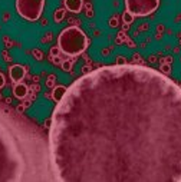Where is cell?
<instances>
[{
    "instance_id": "obj_8",
    "label": "cell",
    "mask_w": 181,
    "mask_h": 182,
    "mask_svg": "<svg viewBox=\"0 0 181 182\" xmlns=\"http://www.w3.org/2000/svg\"><path fill=\"white\" fill-rule=\"evenodd\" d=\"M27 92H29V89H27V86L25 83H20V82L15 83L13 93H15V96H16L17 99H25L27 96Z\"/></svg>"
},
{
    "instance_id": "obj_19",
    "label": "cell",
    "mask_w": 181,
    "mask_h": 182,
    "mask_svg": "<svg viewBox=\"0 0 181 182\" xmlns=\"http://www.w3.org/2000/svg\"><path fill=\"white\" fill-rule=\"evenodd\" d=\"M4 86V76L0 73V88H3Z\"/></svg>"
},
{
    "instance_id": "obj_6",
    "label": "cell",
    "mask_w": 181,
    "mask_h": 182,
    "mask_svg": "<svg viewBox=\"0 0 181 182\" xmlns=\"http://www.w3.org/2000/svg\"><path fill=\"white\" fill-rule=\"evenodd\" d=\"M9 75H10V80L13 83L22 82V79L26 75V67L22 66V65H13L9 69Z\"/></svg>"
},
{
    "instance_id": "obj_9",
    "label": "cell",
    "mask_w": 181,
    "mask_h": 182,
    "mask_svg": "<svg viewBox=\"0 0 181 182\" xmlns=\"http://www.w3.org/2000/svg\"><path fill=\"white\" fill-rule=\"evenodd\" d=\"M66 90H68V88H66V86H62V85H61V86H55V88H53V90H52V99L58 103L59 100L65 96Z\"/></svg>"
},
{
    "instance_id": "obj_10",
    "label": "cell",
    "mask_w": 181,
    "mask_h": 182,
    "mask_svg": "<svg viewBox=\"0 0 181 182\" xmlns=\"http://www.w3.org/2000/svg\"><path fill=\"white\" fill-rule=\"evenodd\" d=\"M63 16H65V9H58L55 12V15H53V20L55 22H61L63 19Z\"/></svg>"
},
{
    "instance_id": "obj_18",
    "label": "cell",
    "mask_w": 181,
    "mask_h": 182,
    "mask_svg": "<svg viewBox=\"0 0 181 182\" xmlns=\"http://www.w3.org/2000/svg\"><path fill=\"white\" fill-rule=\"evenodd\" d=\"M124 63H127L124 57H118V59H116V65H124Z\"/></svg>"
},
{
    "instance_id": "obj_12",
    "label": "cell",
    "mask_w": 181,
    "mask_h": 182,
    "mask_svg": "<svg viewBox=\"0 0 181 182\" xmlns=\"http://www.w3.org/2000/svg\"><path fill=\"white\" fill-rule=\"evenodd\" d=\"M72 63H73V60H63V62L61 63V66H62V69H63L65 72H69V70L72 69Z\"/></svg>"
},
{
    "instance_id": "obj_16",
    "label": "cell",
    "mask_w": 181,
    "mask_h": 182,
    "mask_svg": "<svg viewBox=\"0 0 181 182\" xmlns=\"http://www.w3.org/2000/svg\"><path fill=\"white\" fill-rule=\"evenodd\" d=\"M116 24H118V20H116L115 17H114V19H111V20H109V26H111V27H115Z\"/></svg>"
},
{
    "instance_id": "obj_14",
    "label": "cell",
    "mask_w": 181,
    "mask_h": 182,
    "mask_svg": "<svg viewBox=\"0 0 181 182\" xmlns=\"http://www.w3.org/2000/svg\"><path fill=\"white\" fill-rule=\"evenodd\" d=\"M46 85H48V88H55V76H49Z\"/></svg>"
},
{
    "instance_id": "obj_15",
    "label": "cell",
    "mask_w": 181,
    "mask_h": 182,
    "mask_svg": "<svg viewBox=\"0 0 181 182\" xmlns=\"http://www.w3.org/2000/svg\"><path fill=\"white\" fill-rule=\"evenodd\" d=\"M33 55L36 56V59H37V60H40V59H42V52H40V50L35 49V50H33Z\"/></svg>"
},
{
    "instance_id": "obj_11",
    "label": "cell",
    "mask_w": 181,
    "mask_h": 182,
    "mask_svg": "<svg viewBox=\"0 0 181 182\" xmlns=\"http://www.w3.org/2000/svg\"><path fill=\"white\" fill-rule=\"evenodd\" d=\"M122 20H124V23H125V24H130V23L134 22V16H132L130 12H127V10H125V12H124V15H122Z\"/></svg>"
},
{
    "instance_id": "obj_2",
    "label": "cell",
    "mask_w": 181,
    "mask_h": 182,
    "mask_svg": "<svg viewBox=\"0 0 181 182\" xmlns=\"http://www.w3.org/2000/svg\"><path fill=\"white\" fill-rule=\"evenodd\" d=\"M19 113L0 108V181H56L49 142Z\"/></svg>"
},
{
    "instance_id": "obj_1",
    "label": "cell",
    "mask_w": 181,
    "mask_h": 182,
    "mask_svg": "<svg viewBox=\"0 0 181 182\" xmlns=\"http://www.w3.org/2000/svg\"><path fill=\"white\" fill-rule=\"evenodd\" d=\"M49 126L61 182H181V88L142 65L85 73Z\"/></svg>"
},
{
    "instance_id": "obj_7",
    "label": "cell",
    "mask_w": 181,
    "mask_h": 182,
    "mask_svg": "<svg viewBox=\"0 0 181 182\" xmlns=\"http://www.w3.org/2000/svg\"><path fill=\"white\" fill-rule=\"evenodd\" d=\"M65 7L72 13H79L83 7V0H65Z\"/></svg>"
},
{
    "instance_id": "obj_17",
    "label": "cell",
    "mask_w": 181,
    "mask_h": 182,
    "mask_svg": "<svg viewBox=\"0 0 181 182\" xmlns=\"http://www.w3.org/2000/svg\"><path fill=\"white\" fill-rule=\"evenodd\" d=\"M170 69H171L170 65H163V66H161V72H165V73H167V72H170Z\"/></svg>"
},
{
    "instance_id": "obj_5",
    "label": "cell",
    "mask_w": 181,
    "mask_h": 182,
    "mask_svg": "<svg viewBox=\"0 0 181 182\" xmlns=\"http://www.w3.org/2000/svg\"><path fill=\"white\" fill-rule=\"evenodd\" d=\"M160 4V0H125L127 12L135 17H144L152 15Z\"/></svg>"
},
{
    "instance_id": "obj_13",
    "label": "cell",
    "mask_w": 181,
    "mask_h": 182,
    "mask_svg": "<svg viewBox=\"0 0 181 182\" xmlns=\"http://www.w3.org/2000/svg\"><path fill=\"white\" fill-rule=\"evenodd\" d=\"M59 52H61V49H59L58 46H53V48L50 49V55H52V57H58Z\"/></svg>"
},
{
    "instance_id": "obj_4",
    "label": "cell",
    "mask_w": 181,
    "mask_h": 182,
    "mask_svg": "<svg viewBox=\"0 0 181 182\" xmlns=\"http://www.w3.org/2000/svg\"><path fill=\"white\" fill-rule=\"evenodd\" d=\"M45 6V0H16V10L23 19L35 22L37 20Z\"/></svg>"
},
{
    "instance_id": "obj_3",
    "label": "cell",
    "mask_w": 181,
    "mask_h": 182,
    "mask_svg": "<svg viewBox=\"0 0 181 182\" xmlns=\"http://www.w3.org/2000/svg\"><path fill=\"white\" fill-rule=\"evenodd\" d=\"M58 48L70 57L79 56L88 48V37L76 26L66 27L58 37Z\"/></svg>"
},
{
    "instance_id": "obj_20",
    "label": "cell",
    "mask_w": 181,
    "mask_h": 182,
    "mask_svg": "<svg viewBox=\"0 0 181 182\" xmlns=\"http://www.w3.org/2000/svg\"><path fill=\"white\" fill-rule=\"evenodd\" d=\"M23 109H25V106H22V105H20V106H17V112H20V113H22V112H23Z\"/></svg>"
}]
</instances>
